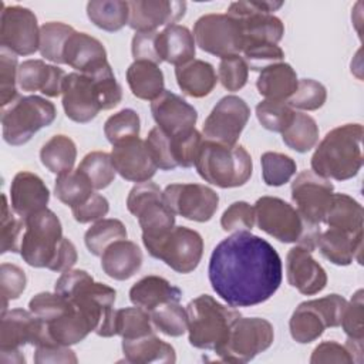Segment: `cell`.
<instances>
[{"label": "cell", "mask_w": 364, "mask_h": 364, "mask_svg": "<svg viewBox=\"0 0 364 364\" xmlns=\"http://www.w3.org/2000/svg\"><path fill=\"white\" fill-rule=\"evenodd\" d=\"M51 343L44 321L30 310L11 309L1 313L0 354L18 353L26 344L37 347Z\"/></svg>", "instance_id": "obj_19"}, {"label": "cell", "mask_w": 364, "mask_h": 364, "mask_svg": "<svg viewBox=\"0 0 364 364\" xmlns=\"http://www.w3.org/2000/svg\"><path fill=\"white\" fill-rule=\"evenodd\" d=\"M78 169L88 178L92 188L97 191L109 186L117 175L111 154L104 151L88 152L80 162Z\"/></svg>", "instance_id": "obj_46"}, {"label": "cell", "mask_w": 364, "mask_h": 364, "mask_svg": "<svg viewBox=\"0 0 364 364\" xmlns=\"http://www.w3.org/2000/svg\"><path fill=\"white\" fill-rule=\"evenodd\" d=\"M262 176L267 186H282L287 183L297 171L293 158L280 152L267 151L260 156Z\"/></svg>", "instance_id": "obj_47"}, {"label": "cell", "mask_w": 364, "mask_h": 364, "mask_svg": "<svg viewBox=\"0 0 364 364\" xmlns=\"http://www.w3.org/2000/svg\"><path fill=\"white\" fill-rule=\"evenodd\" d=\"M57 117L51 101L38 95H18L11 104L1 108L3 139L13 146L23 145Z\"/></svg>", "instance_id": "obj_8"}, {"label": "cell", "mask_w": 364, "mask_h": 364, "mask_svg": "<svg viewBox=\"0 0 364 364\" xmlns=\"http://www.w3.org/2000/svg\"><path fill=\"white\" fill-rule=\"evenodd\" d=\"M363 290H357L351 300L347 301L346 310L341 318V327L347 334V338L363 340L364 338V300Z\"/></svg>", "instance_id": "obj_59"}, {"label": "cell", "mask_w": 364, "mask_h": 364, "mask_svg": "<svg viewBox=\"0 0 364 364\" xmlns=\"http://www.w3.org/2000/svg\"><path fill=\"white\" fill-rule=\"evenodd\" d=\"M122 353L128 363L146 364V363H164L172 364L176 361L175 348L156 337L155 333L122 340Z\"/></svg>", "instance_id": "obj_34"}, {"label": "cell", "mask_w": 364, "mask_h": 364, "mask_svg": "<svg viewBox=\"0 0 364 364\" xmlns=\"http://www.w3.org/2000/svg\"><path fill=\"white\" fill-rule=\"evenodd\" d=\"M139 115L131 108H124L118 111L117 114L111 115L104 124V134L111 145L134 136H139Z\"/></svg>", "instance_id": "obj_48"}, {"label": "cell", "mask_w": 364, "mask_h": 364, "mask_svg": "<svg viewBox=\"0 0 364 364\" xmlns=\"http://www.w3.org/2000/svg\"><path fill=\"white\" fill-rule=\"evenodd\" d=\"M182 290L168 282L166 279L155 274L145 276L132 284L129 289V300L134 306L151 311L159 304L169 301H179Z\"/></svg>", "instance_id": "obj_31"}, {"label": "cell", "mask_w": 364, "mask_h": 364, "mask_svg": "<svg viewBox=\"0 0 364 364\" xmlns=\"http://www.w3.org/2000/svg\"><path fill=\"white\" fill-rule=\"evenodd\" d=\"M249 118L250 108L243 98L237 95H225L206 117L202 127V135L208 141L236 145Z\"/></svg>", "instance_id": "obj_17"}, {"label": "cell", "mask_w": 364, "mask_h": 364, "mask_svg": "<svg viewBox=\"0 0 364 364\" xmlns=\"http://www.w3.org/2000/svg\"><path fill=\"white\" fill-rule=\"evenodd\" d=\"M152 326L169 337H179L188 331V313L179 301H169L156 306L149 311Z\"/></svg>", "instance_id": "obj_43"}, {"label": "cell", "mask_w": 364, "mask_h": 364, "mask_svg": "<svg viewBox=\"0 0 364 364\" xmlns=\"http://www.w3.org/2000/svg\"><path fill=\"white\" fill-rule=\"evenodd\" d=\"M127 82L131 92L145 101H154L165 91L162 70L149 61H134L127 68Z\"/></svg>", "instance_id": "obj_36"}, {"label": "cell", "mask_w": 364, "mask_h": 364, "mask_svg": "<svg viewBox=\"0 0 364 364\" xmlns=\"http://www.w3.org/2000/svg\"><path fill=\"white\" fill-rule=\"evenodd\" d=\"M203 139H205L203 135L196 128L188 132L171 136L172 152H173V159L176 165L182 168L193 166Z\"/></svg>", "instance_id": "obj_53"}, {"label": "cell", "mask_w": 364, "mask_h": 364, "mask_svg": "<svg viewBox=\"0 0 364 364\" xmlns=\"http://www.w3.org/2000/svg\"><path fill=\"white\" fill-rule=\"evenodd\" d=\"M255 219L260 230L282 243H297L310 252L317 249L320 226L307 223L297 209L274 196H262L255 203Z\"/></svg>", "instance_id": "obj_5"}, {"label": "cell", "mask_w": 364, "mask_h": 364, "mask_svg": "<svg viewBox=\"0 0 364 364\" xmlns=\"http://www.w3.org/2000/svg\"><path fill=\"white\" fill-rule=\"evenodd\" d=\"M128 232L119 219L97 220L84 235V242L88 252L94 256H101L104 250L117 240L127 239Z\"/></svg>", "instance_id": "obj_42"}, {"label": "cell", "mask_w": 364, "mask_h": 364, "mask_svg": "<svg viewBox=\"0 0 364 364\" xmlns=\"http://www.w3.org/2000/svg\"><path fill=\"white\" fill-rule=\"evenodd\" d=\"M75 30L71 26L61 21L44 23L40 27V44H38V51L41 57L55 64H64V60H63L64 46L67 38Z\"/></svg>", "instance_id": "obj_44"}, {"label": "cell", "mask_w": 364, "mask_h": 364, "mask_svg": "<svg viewBox=\"0 0 364 364\" xmlns=\"http://www.w3.org/2000/svg\"><path fill=\"white\" fill-rule=\"evenodd\" d=\"M111 159L117 173L129 182H145L156 172V165L139 136H134L112 145Z\"/></svg>", "instance_id": "obj_21"}, {"label": "cell", "mask_w": 364, "mask_h": 364, "mask_svg": "<svg viewBox=\"0 0 364 364\" xmlns=\"http://www.w3.org/2000/svg\"><path fill=\"white\" fill-rule=\"evenodd\" d=\"M142 243L152 257L182 274L193 272L203 255L200 233L186 226H173L156 236H142Z\"/></svg>", "instance_id": "obj_9"}, {"label": "cell", "mask_w": 364, "mask_h": 364, "mask_svg": "<svg viewBox=\"0 0 364 364\" xmlns=\"http://www.w3.org/2000/svg\"><path fill=\"white\" fill-rule=\"evenodd\" d=\"M11 206L7 203L6 195H3V210H1V225H0V253L20 252L21 233H24V219L14 213Z\"/></svg>", "instance_id": "obj_50"}, {"label": "cell", "mask_w": 364, "mask_h": 364, "mask_svg": "<svg viewBox=\"0 0 364 364\" xmlns=\"http://www.w3.org/2000/svg\"><path fill=\"white\" fill-rule=\"evenodd\" d=\"M145 145H146L156 168H159L162 171H172V169L178 168V165L173 159L171 136L166 135L161 128L155 127L148 132Z\"/></svg>", "instance_id": "obj_55"}, {"label": "cell", "mask_w": 364, "mask_h": 364, "mask_svg": "<svg viewBox=\"0 0 364 364\" xmlns=\"http://www.w3.org/2000/svg\"><path fill=\"white\" fill-rule=\"evenodd\" d=\"M255 223V208L245 200L230 203L220 218V226L225 232H250Z\"/></svg>", "instance_id": "obj_57"}, {"label": "cell", "mask_w": 364, "mask_h": 364, "mask_svg": "<svg viewBox=\"0 0 364 364\" xmlns=\"http://www.w3.org/2000/svg\"><path fill=\"white\" fill-rule=\"evenodd\" d=\"M247 77L249 67L240 54L220 58L218 67V80L225 90L232 92L242 90L247 82Z\"/></svg>", "instance_id": "obj_52"}, {"label": "cell", "mask_w": 364, "mask_h": 364, "mask_svg": "<svg viewBox=\"0 0 364 364\" xmlns=\"http://www.w3.org/2000/svg\"><path fill=\"white\" fill-rule=\"evenodd\" d=\"M334 186L330 179L323 178L311 169L301 171L291 182V200L300 216L311 225L323 222Z\"/></svg>", "instance_id": "obj_20"}, {"label": "cell", "mask_w": 364, "mask_h": 364, "mask_svg": "<svg viewBox=\"0 0 364 364\" xmlns=\"http://www.w3.org/2000/svg\"><path fill=\"white\" fill-rule=\"evenodd\" d=\"M50 191L44 181L28 171L14 175L10 186V206L20 218L26 219L47 208Z\"/></svg>", "instance_id": "obj_25"}, {"label": "cell", "mask_w": 364, "mask_h": 364, "mask_svg": "<svg viewBox=\"0 0 364 364\" xmlns=\"http://www.w3.org/2000/svg\"><path fill=\"white\" fill-rule=\"evenodd\" d=\"M127 209L138 219L142 236H156L175 226V213L155 182L145 181L132 186L127 196Z\"/></svg>", "instance_id": "obj_14"}, {"label": "cell", "mask_w": 364, "mask_h": 364, "mask_svg": "<svg viewBox=\"0 0 364 364\" xmlns=\"http://www.w3.org/2000/svg\"><path fill=\"white\" fill-rule=\"evenodd\" d=\"M196 46L212 55L225 58L240 54L243 47L242 30L237 20L226 13H210L200 16L193 26Z\"/></svg>", "instance_id": "obj_15"}, {"label": "cell", "mask_w": 364, "mask_h": 364, "mask_svg": "<svg viewBox=\"0 0 364 364\" xmlns=\"http://www.w3.org/2000/svg\"><path fill=\"white\" fill-rule=\"evenodd\" d=\"M128 26L136 33L176 24L186 11V3L176 0H132L128 1Z\"/></svg>", "instance_id": "obj_22"}, {"label": "cell", "mask_w": 364, "mask_h": 364, "mask_svg": "<svg viewBox=\"0 0 364 364\" xmlns=\"http://www.w3.org/2000/svg\"><path fill=\"white\" fill-rule=\"evenodd\" d=\"M311 364L318 363H353L351 354L346 346H341L336 341H323L318 344L310 357Z\"/></svg>", "instance_id": "obj_62"}, {"label": "cell", "mask_w": 364, "mask_h": 364, "mask_svg": "<svg viewBox=\"0 0 364 364\" xmlns=\"http://www.w3.org/2000/svg\"><path fill=\"white\" fill-rule=\"evenodd\" d=\"M158 34L159 31H142L134 34L131 41L134 61H149L154 64L162 63L158 50Z\"/></svg>", "instance_id": "obj_60"}, {"label": "cell", "mask_w": 364, "mask_h": 364, "mask_svg": "<svg viewBox=\"0 0 364 364\" xmlns=\"http://www.w3.org/2000/svg\"><path fill=\"white\" fill-rule=\"evenodd\" d=\"M24 223L20 256L31 267L48 269L64 237L58 216L46 208L26 218Z\"/></svg>", "instance_id": "obj_11"}, {"label": "cell", "mask_w": 364, "mask_h": 364, "mask_svg": "<svg viewBox=\"0 0 364 364\" xmlns=\"http://www.w3.org/2000/svg\"><path fill=\"white\" fill-rule=\"evenodd\" d=\"M361 139V124H344L333 128L316 148L310 159L311 171L327 179L354 178L363 166Z\"/></svg>", "instance_id": "obj_4"}, {"label": "cell", "mask_w": 364, "mask_h": 364, "mask_svg": "<svg viewBox=\"0 0 364 364\" xmlns=\"http://www.w3.org/2000/svg\"><path fill=\"white\" fill-rule=\"evenodd\" d=\"M274 340L273 326L262 317H239L226 343L215 353L222 361L247 363L267 350Z\"/></svg>", "instance_id": "obj_13"}, {"label": "cell", "mask_w": 364, "mask_h": 364, "mask_svg": "<svg viewBox=\"0 0 364 364\" xmlns=\"http://www.w3.org/2000/svg\"><path fill=\"white\" fill-rule=\"evenodd\" d=\"M286 276L291 287L304 296H313L327 286V273L323 266L303 246H294L286 256Z\"/></svg>", "instance_id": "obj_24"}, {"label": "cell", "mask_w": 364, "mask_h": 364, "mask_svg": "<svg viewBox=\"0 0 364 364\" xmlns=\"http://www.w3.org/2000/svg\"><path fill=\"white\" fill-rule=\"evenodd\" d=\"M101 257L102 272L114 280H128L135 276L142 266V250L128 239H121L109 245Z\"/></svg>", "instance_id": "obj_29"}, {"label": "cell", "mask_w": 364, "mask_h": 364, "mask_svg": "<svg viewBox=\"0 0 364 364\" xmlns=\"http://www.w3.org/2000/svg\"><path fill=\"white\" fill-rule=\"evenodd\" d=\"M195 168L205 182L226 189L245 185L252 176L253 162L242 145L203 139Z\"/></svg>", "instance_id": "obj_6"}, {"label": "cell", "mask_w": 364, "mask_h": 364, "mask_svg": "<svg viewBox=\"0 0 364 364\" xmlns=\"http://www.w3.org/2000/svg\"><path fill=\"white\" fill-rule=\"evenodd\" d=\"M77 249L74 246V243L71 240H68L67 237H63L57 253L51 262V264L48 266L50 270L53 272H67L70 269H73V266L77 263Z\"/></svg>", "instance_id": "obj_64"}, {"label": "cell", "mask_w": 364, "mask_h": 364, "mask_svg": "<svg viewBox=\"0 0 364 364\" xmlns=\"http://www.w3.org/2000/svg\"><path fill=\"white\" fill-rule=\"evenodd\" d=\"M317 247L323 257L337 266H348L354 260L361 264L363 232L350 233L337 228H328L320 233Z\"/></svg>", "instance_id": "obj_28"}, {"label": "cell", "mask_w": 364, "mask_h": 364, "mask_svg": "<svg viewBox=\"0 0 364 364\" xmlns=\"http://www.w3.org/2000/svg\"><path fill=\"white\" fill-rule=\"evenodd\" d=\"M27 277L21 267L13 263H1L0 266V286H1V313L7 310L11 300L18 299L26 290Z\"/></svg>", "instance_id": "obj_56"}, {"label": "cell", "mask_w": 364, "mask_h": 364, "mask_svg": "<svg viewBox=\"0 0 364 364\" xmlns=\"http://www.w3.org/2000/svg\"><path fill=\"white\" fill-rule=\"evenodd\" d=\"M94 193V188L88 178L77 168L65 173L57 175L54 181V195L64 205L74 208L87 200Z\"/></svg>", "instance_id": "obj_41"}, {"label": "cell", "mask_w": 364, "mask_h": 364, "mask_svg": "<svg viewBox=\"0 0 364 364\" xmlns=\"http://www.w3.org/2000/svg\"><path fill=\"white\" fill-rule=\"evenodd\" d=\"M346 306L347 300L336 293L300 303L289 321L291 338L307 344L317 340L327 327H338Z\"/></svg>", "instance_id": "obj_10"}, {"label": "cell", "mask_w": 364, "mask_h": 364, "mask_svg": "<svg viewBox=\"0 0 364 364\" xmlns=\"http://www.w3.org/2000/svg\"><path fill=\"white\" fill-rule=\"evenodd\" d=\"M175 78L181 91L192 98L209 95L216 82V71L213 65L203 60H192L175 68Z\"/></svg>", "instance_id": "obj_35"}, {"label": "cell", "mask_w": 364, "mask_h": 364, "mask_svg": "<svg viewBox=\"0 0 364 364\" xmlns=\"http://www.w3.org/2000/svg\"><path fill=\"white\" fill-rule=\"evenodd\" d=\"M44 324L50 340L67 347L82 341L91 331H94L88 318L73 303L67 311L44 321Z\"/></svg>", "instance_id": "obj_33"}, {"label": "cell", "mask_w": 364, "mask_h": 364, "mask_svg": "<svg viewBox=\"0 0 364 364\" xmlns=\"http://www.w3.org/2000/svg\"><path fill=\"white\" fill-rule=\"evenodd\" d=\"M208 276L213 291L229 306L250 307L277 291L283 266L267 240L250 232H235L215 246Z\"/></svg>", "instance_id": "obj_1"}, {"label": "cell", "mask_w": 364, "mask_h": 364, "mask_svg": "<svg viewBox=\"0 0 364 364\" xmlns=\"http://www.w3.org/2000/svg\"><path fill=\"white\" fill-rule=\"evenodd\" d=\"M151 112L156 127L169 136L193 129L198 121V111L182 97L168 90L151 101Z\"/></svg>", "instance_id": "obj_23"}, {"label": "cell", "mask_w": 364, "mask_h": 364, "mask_svg": "<svg viewBox=\"0 0 364 364\" xmlns=\"http://www.w3.org/2000/svg\"><path fill=\"white\" fill-rule=\"evenodd\" d=\"M77 357L74 351L67 346H60L55 343L43 344L36 347L34 353V363L44 364V363H77Z\"/></svg>", "instance_id": "obj_63"}, {"label": "cell", "mask_w": 364, "mask_h": 364, "mask_svg": "<svg viewBox=\"0 0 364 364\" xmlns=\"http://www.w3.org/2000/svg\"><path fill=\"white\" fill-rule=\"evenodd\" d=\"M155 333L149 311L142 307H125L115 310V336L122 340L136 338Z\"/></svg>", "instance_id": "obj_45"}, {"label": "cell", "mask_w": 364, "mask_h": 364, "mask_svg": "<svg viewBox=\"0 0 364 364\" xmlns=\"http://www.w3.org/2000/svg\"><path fill=\"white\" fill-rule=\"evenodd\" d=\"M77 159V146L74 141L63 134L51 136L40 149L41 164L53 173L61 175L73 171Z\"/></svg>", "instance_id": "obj_38"}, {"label": "cell", "mask_w": 364, "mask_h": 364, "mask_svg": "<svg viewBox=\"0 0 364 364\" xmlns=\"http://www.w3.org/2000/svg\"><path fill=\"white\" fill-rule=\"evenodd\" d=\"M164 198L175 215L200 223L210 220L219 206V195L202 183H171Z\"/></svg>", "instance_id": "obj_18"}, {"label": "cell", "mask_w": 364, "mask_h": 364, "mask_svg": "<svg viewBox=\"0 0 364 364\" xmlns=\"http://www.w3.org/2000/svg\"><path fill=\"white\" fill-rule=\"evenodd\" d=\"M87 17L105 31H118L128 24L129 7L122 0H91L87 3Z\"/></svg>", "instance_id": "obj_39"}, {"label": "cell", "mask_w": 364, "mask_h": 364, "mask_svg": "<svg viewBox=\"0 0 364 364\" xmlns=\"http://www.w3.org/2000/svg\"><path fill=\"white\" fill-rule=\"evenodd\" d=\"M158 50L162 63L165 61L179 67L193 60L196 54V43L188 27L172 24L159 31Z\"/></svg>", "instance_id": "obj_30"}, {"label": "cell", "mask_w": 364, "mask_h": 364, "mask_svg": "<svg viewBox=\"0 0 364 364\" xmlns=\"http://www.w3.org/2000/svg\"><path fill=\"white\" fill-rule=\"evenodd\" d=\"M17 55L6 48H0V105L11 104L17 97Z\"/></svg>", "instance_id": "obj_54"}, {"label": "cell", "mask_w": 364, "mask_h": 364, "mask_svg": "<svg viewBox=\"0 0 364 364\" xmlns=\"http://www.w3.org/2000/svg\"><path fill=\"white\" fill-rule=\"evenodd\" d=\"M188 340L191 346L200 350L220 348L240 313L219 303L209 294H200L186 306Z\"/></svg>", "instance_id": "obj_7"}, {"label": "cell", "mask_w": 364, "mask_h": 364, "mask_svg": "<svg viewBox=\"0 0 364 364\" xmlns=\"http://www.w3.org/2000/svg\"><path fill=\"white\" fill-rule=\"evenodd\" d=\"M63 68L46 64L43 60H26L18 64L17 84L23 91H40L47 97H58L63 92L65 78Z\"/></svg>", "instance_id": "obj_26"}, {"label": "cell", "mask_w": 364, "mask_h": 364, "mask_svg": "<svg viewBox=\"0 0 364 364\" xmlns=\"http://www.w3.org/2000/svg\"><path fill=\"white\" fill-rule=\"evenodd\" d=\"M327 100L326 87L311 78L299 80L294 94L287 100L291 108H299L304 111H316L324 105Z\"/></svg>", "instance_id": "obj_51"}, {"label": "cell", "mask_w": 364, "mask_h": 364, "mask_svg": "<svg viewBox=\"0 0 364 364\" xmlns=\"http://www.w3.org/2000/svg\"><path fill=\"white\" fill-rule=\"evenodd\" d=\"M282 139L296 152H309L318 142V125L309 114L294 112L291 122L282 132Z\"/></svg>", "instance_id": "obj_40"}, {"label": "cell", "mask_w": 364, "mask_h": 364, "mask_svg": "<svg viewBox=\"0 0 364 364\" xmlns=\"http://www.w3.org/2000/svg\"><path fill=\"white\" fill-rule=\"evenodd\" d=\"M299 84L294 68L287 63H274L264 67L256 81L257 91L266 100L286 101L294 94Z\"/></svg>", "instance_id": "obj_32"}, {"label": "cell", "mask_w": 364, "mask_h": 364, "mask_svg": "<svg viewBox=\"0 0 364 364\" xmlns=\"http://www.w3.org/2000/svg\"><path fill=\"white\" fill-rule=\"evenodd\" d=\"M256 117L264 129L283 132L291 122L294 111L286 101L263 100L256 105Z\"/></svg>", "instance_id": "obj_49"}, {"label": "cell", "mask_w": 364, "mask_h": 364, "mask_svg": "<svg viewBox=\"0 0 364 364\" xmlns=\"http://www.w3.org/2000/svg\"><path fill=\"white\" fill-rule=\"evenodd\" d=\"M63 108L78 124H87L102 109L117 107L122 100V87L109 63L92 73H70L63 84Z\"/></svg>", "instance_id": "obj_2"}, {"label": "cell", "mask_w": 364, "mask_h": 364, "mask_svg": "<svg viewBox=\"0 0 364 364\" xmlns=\"http://www.w3.org/2000/svg\"><path fill=\"white\" fill-rule=\"evenodd\" d=\"M64 64L77 70V73H92L108 63L104 44L81 31H74L65 41L63 51Z\"/></svg>", "instance_id": "obj_27"}, {"label": "cell", "mask_w": 364, "mask_h": 364, "mask_svg": "<svg viewBox=\"0 0 364 364\" xmlns=\"http://www.w3.org/2000/svg\"><path fill=\"white\" fill-rule=\"evenodd\" d=\"M242 54L249 70L253 71H262L264 67L280 63L284 58L283 50L277 44L269 43L246 46L243 47Z\"/></svg>", "instance_id": "obj_58"}, {"label": "cell", "mask_w": 364, "mask_h": 364, "mask_svg": "<svg viewBox=\"0 0 364 364\" xmlns=\"http://www.w3.org/2000/svg\"><path fill=\"white\" fill-rule=\"evenodd\" d=\"M283 1H233L226 14L237 20L243 47L250 44H277L284 34V26L273 11L279 10ZM242 47V50H243Z\"/></svg>", "instance_id": "obj_12"}, {"label": "cell", "mask_w": 364, "mask_h": 364, "mask_svg": "<svg viewBox=\"0 0 364 364\" xmlns=\"http://www.w3.org/2000/svg\"><path fill=\"white\" fill-rule=\"evenodd\" d=\"M54 291L68 299L91 323L92 330L100 337L115 336L117 291L81 269L63 272L54 284Z\"/></svg>", "instance_id": "obj_3"}, {"label": "cell", "mask_w": 364, "mask_h": 364, "mask_svg": "<svg viewBox=\"0 0 364 364\" xmlns=\"http://www.w3.org/2000/svg\"><path fill=\"white\" fill-rule=\"evenodd\" d=\"M0 46L16 55H31L38 50L40 27L34 11L23 6H1Z\"/></svg>", "instance_id": "obj_16"}, {"label": "cell", "mask_w": 364, "mask_h": 364, "mask_svg": "<svg viewBox=\"0 0 364 364\" xmlns=\"http://www.w3.org/2000/svg\"><path fill=\"white\" fill-rule=\"evenodd\" d=\"M363 206L346 193H333L323 222L328 228H337L350 233L363 232Z\"/></svg>", "instance_id": "obj_37"}, {"label": "cell", "mask_w": 364, "mask_h": 364, "mask_svg": "<svg viewBox=\"0 0 364 364\" xmlns=\"http://www.w3.org/2000/svg\"><path fill=\"white\" fill-rule=\"evenodd\" d=\"M109 210V203L105 196L100 193H92L82 203L71 208L73 216L78 223H90L104 219V216Z\"/></svg>", "instance_id": "obj_61"}]
</instances>
